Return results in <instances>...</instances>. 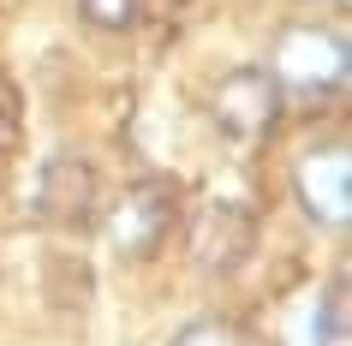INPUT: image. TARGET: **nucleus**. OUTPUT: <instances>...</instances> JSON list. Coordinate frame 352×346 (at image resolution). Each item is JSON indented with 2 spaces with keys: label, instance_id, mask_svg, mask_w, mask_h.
<instances>
[{
  "label": "nucleus",
  "instance_id": "obj_2",
  "mask_svg": "<svg viewBox=\"0 0 352 346\" xmlns=\"http://www.w3.org/2000/svg\"><path fill=\"white\" fill-rule=\"evenodd\" d=\"M96 221H102L108 251L120 263H155L167 251V239L179 233V221H186V185L167 180V173H144L113 203H102Z\"/></svg>",
  "mask_w": 352,
  "mask_h": 346
},
{
  "label": "nucleus",
  "instance_id": "obj_7",
  "mask_svg": "<svg viewBox=\"0 0 352 346\" xmlns=\"http://www.w3.org/2000/svg\"><path fill=\"white\" fill-rule=\"evenodd\" d=\"M311 346H352V299H346V274H334L329 292L316 299Z\"/></svg>",
  "mask_w": 352,
  "mask_h": 346
},
{
  "label": "nucleus",
  "instance_id": "obj_5",
  "mask_svg": "<svg viewBox=\"0 0 352 346\" xmlns=\"http://www.w3.org/2000/svg\"><path fill=\"white\" fill-rule=\"evenodd\" d=\"M186 227V245H191V263H197V274H209V281H233V274L257 257V209H245V203L233 197H215L204 203V209H191V221H179Z\"/></svg>",
  "mask_w": 352,
  "mask_h": 346
},
{
  "label": "nucleus",
  "instance_id": "obj_10",
  "mask_svg": "<svg viewBox=\"0 0 352 346\" xmlns=\"http://www.w3.org/2000/svg\"><path fill=\"white\" fill-rule=\"evenodd\" d=\"M0 149H6V96H0Z\"/></svg>",
  "mask_w": 352,
  "mask_h": 346
},
{
  "label": "nucleus",
  "instance_id": "obj_8",
  "mask_svg": "<svg viewBox=\"0 0 352 346\" xmlns=\"http://www.w3.org/2000/svg\"><path fill=\"white\" fill-rule=\"evenodd\" d=\"M162 346H251V334H245V323H233V316H191V323H179Z\"/></svg>",
  "mask_w": 352,
  "mask_h": 346
},
{
  "label": "nucleus",
  "instance_id": "obj_1",
  "mask_svg": "<svg viewBox=\"0 0 352 346\" xmlns=\"http://www.w3.org/2000/svg\"><path fill=\"white\" fill-rule=\"evenodd\" d=\"M352 72V48L340 36V24L322 19H293L280 24L275 42H269V78L280 84L287 102H305V108H322L346 90Z\"/></svg>",
  "mask_w": 352,
  "mask_h": 346
},
{
  "label": "nucleus",
  "instance_id": "obj_3",
  "mask_svg": "<svg viewBox=\"0 0 352 346\" xmlns=\"http://www.w3.org/2000/svg\"><path fill=\"white\" fill-rule=\"evenodd\" d=\"M30 215H36L48 233H90L96 215H102V173H96L84 155H72V149H54V155L36 167Z\"/></svg>",
  "mask_w": 352,
  "mask_h": 346
},
{
  "label": "nucleus",
  "instance_id": "obj_4",
  "mask_svg": "<svg viewBox=\"0 0 352 346\" xmlns=\"http://www.w3.org/2000/svg\"><path fill=\"white\" fill-rule=\"evenodd\" d=\"M280 113H287V96L269 78V66H233L209 90V120L233 144H269L280 131Z\"/></svg>",
  "mask_w": 352,
  "mask_h": 346
},
{
  "label": "nucleus",
  "instance_id": "obj_9",
  "mask_svg": "<svg viewBox=\"0 0 352 346\" xmlns=\"http://www.w3.org/2000/svg\"><path fill=\"white\" fill-rule=\"evenodd\" d=\"M72 6L90 30H108V36H120V30H131L144 19V0H72Z\"/></svg>",
  "mask_w": 352,
  "mask_h": 346
},
{
  "label": "nucleus",
  "instance_id": "obj_6",
  "mask_svg": "<svg viewBox=\"0 0 352 346\" xmlns=\"http://www.w3.org/2000/svg\"><path fill=\"white\" fill-rule=\"evenodd\" d=\"M293 203L305 209L311 227L322 233H340L352 221V149L334 138V144H311L305 155L293 162Z\"/></svg>",
  "mask_w": 352,
  "mask_h": 346
}]
</instances>
